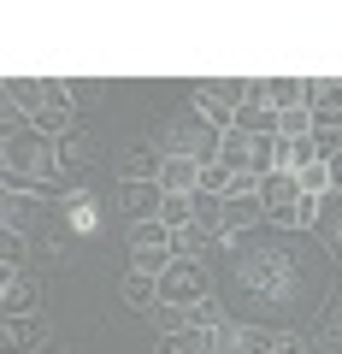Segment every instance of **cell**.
<instances>
[{"label": "cell", "instance_id": "cell-28", "mask_svg": "<svg viewBox=\"0 0 342 354\" xmlns=\"http://www.w3.org/2000/svg\"><path fill=\"white\" fill-rule=\"evenodd\" d=\"M325 330H342V301L330 307V319H325Z\"/></svg>", "mask_w": 342, "mask_h": 354}, {"label": "cell", "instance_id": "cell-8", "mask_svg": "<svg viewBox=\"0 0 342 354\" xmlns=\"http://www.w3.org/2000/svg\"><path fill=\"white\" fill-rule=\"evenodd\" d=\"M0 348H6V354H41V348H48V319H41V313L6 319V325H0Z\"/></svg>", "mask_w": 342, "mask_h": 354}, {"label": "cell", "instance_id": "cell-23", "mask_svg": "<svg viewBox=\"0 0 342 354\" xmlns=\"http://www.w3.org/2000/svg\"><path fill=\"white\" fill-rule=\"evenodd\" d=\"M230 183H236V171H230L225 160H207V165H201V189H207V195H218V201H225Z\"/></svg>", "mask_w": 342, "mask_h": 354}, {"label": "cell", "instance_id": "cell-29", "mask_svg": "<svg viewBox=\"0 0 342 354\" xmlns=\"http://www.w3.org/2000/svg\"><path fill=\"white\" fill-rule=\"evenodd\" d=\"M41 354H71V348H65V342H48V348H41Z\"/></svg>", "mask_w": 342, "mask_h": 354}, {"label": "cell", "instance_id": "cell-17", "mask_svg": "<svg viewBox=\"0 0 342 354\" xmlns=\"http://www.w3.org/2000/svg\"><path fill=\"white\" fill-rule=\"evenodd\" d=\"M195 113H201L207 118V124H213L218 130V136H230V130H236V106H225V101H213V95H201V88H195Z\"/></svg>", "mask_w": 342, "mask_h": 354}, {"label": "cell", "instance_id": "cell-25", "mask_svg": "<svg viewBox=\"0 0 342 354\" xmlns=\"http://www.w3.org/2000/svg\"><path fill=\"white\" fill-rule=\"evenodd\" d=\"M189 319H195V330H207V337H213V330H225V325H230V319H225V307H218V295H207V301L195 307Z\"/></svg>", "mask_w": 342, "mask_h": 354}, {"label": "cell", "instance_id": "cell-9", "mask_svg": "<svg viewBox=\"0 0 342 354\" xmlns=\"http://www.w3.org/2000/svg\"><path fill=\"white\" fill-rule=\"evenodd\" d=\"M0 307H6V319H30L41 307V283L30 272H6L0 278Z\"/></svg>", "mask_w": 342, "mask_h": 354}, {"label": "cell", "instance_id": "cell-22", "mask_svg": "<svg viewBox=\"0 0 342 354\" xmlns=\"http://www.w3.org/2000/svg\"><path fill=\"white\" fill-rule=\"evenodd\" d=\"M207 330H178V337H153V354H201Z\"/></svg>", "mask_w": 342, "mask_h": 354}, {"label": "cell", "instance_id": "cell-7", "mask_svg": "<svg viewBox=\"0 0 342 354\" xmlns=\"http://www.w3.org/2000/svg\"><path fill=\"white\" fill-rule=\"evenodd\" d=\"M307 113H313V130H342V77H313Z\"/></svg>", "mask_w": 342, "mask_h": 354}, {"label": "cell", "instance_id": "cell-3", "mask_svg": "<svg viewBox=\"0 0 342 354\" xmlns=\"http://www.w3.org/2000/svg\"><path fill=\"white\" fill-rule=\"evenodd\" d=\"M207 295H213V290H207V266L178 254V260H171V272L160 278V301H178V307H189V313H195Z\"/></svg>", "mask_w": 342, "mask_h": 354}, {"label": "cell", "instance_id": "cell-27", "mask_svg": "<svg viewBox=\"0 0 342 354\" xmlns=\"http://www.w3.org/2000/svg\"><path fill=\"white\" fill-rule=\"evenodd\" d=\"M106 95V83H95V77H71V101L77 106H95Z\"/></svg>", "mask_w": 342, "mask_h": 354}, {"label": "cell", "instance_id": "cell-12", "mask_svg": "<svg viewBox=\"0 0 342 354\" xmlns=\"http://www.w3.org/2000/svg\"><path fill=\"white\" fill-rule=\"evenodd\" d=\"M0 225H6V230H18V236H30V230L41 225V195H30V189H6Z\"/></svg>", "mask_w": 342, "mask_h": 354}, {"label": "cell", "instance_id": "cell-18", "mask_svg": "<svg viewBox=\"0 0 342 354\" xmlns=\"http://www.w3.org/2000/svg\"><path fill=\"white\" fill-rule=\"evenodd\" d=\"M319 236H325V248L342 260V195H325V213H319Z\"/></svg>", "mask_w": 342, "mask_h": 354}, {"label": "cell", "instance_id": "cell-11", "mask_svg": "<svg viewBox=\"0 0 342 354\" xmlns=\"http://www.w3.org/2000/svg\"><path fill=\"white\" fill-rule=\"evenodd\" d=\"M95 153H101V142L89 136V124H77L71 136H59V171L65 177H83L95 165Z\"/></svg>", "mask_w": 342, "mask_h": 354}, {"label": "cell", "instance_id": "cell-26", "mask_svg": "<svg viewBox=\"0 0 342 354\" xmlns=\"http://www.w3.org/2000/svg\"><path fill=\"white\" fill-rule=\"evenodd\" d=\"M272 354H313V342L301 330H272Z\"/></svg>", "mask_w": 342, "mask_h": 354}, {"label": "cell", "instance_id": "cell-20", "mask_svg": "<svg viewBox=\"0 0 342 354\" xmlns=\"http://www.w3.org/2000/svg\"><path fill=\"white\" fill-rule=\"evenodd\" d=\"M295 183H301V195H313V201H325V195H336V183H330V165H325V160L301 165V171H295Z\"/></svg>", "mask_w": 342, "mask_h": 354}, {"label": "cell", "instance_id": "cell-14", "mask_svg": "<svg viewBox=\"0 0 342 354\" xmlns=\"http://www.w3.org/2000/svg\"><path fill=\"white\" fill-rule=\"evenodd\" d=\"M124 307H130V313H153V307H160V278L130 272V278H124Z\"/></svg>", "mask_w": 342, "mask_h": 354}, {"label": "cell", "instance_id": "cell-24", "mask_svg": "<svg viewBox=\"0 0 342 354\" xmlns=\"http://www.w3.org/2000/svg\"><path fill=\"white\" fill-rule=\"evenodd\" d=\"M24 254H30V236L0 230V266H6V272H24Z\"/></svg>", "mask_w": 342, "mask_h": 354}, {"label": "cell", "instance_id": "cell-16", "mask_svg": "<svg viewBox=\"0 0 342 354\" xmlns=\"http://www.w3.org/2000/svg\"><path fill=\"white\" fill-rule=\"evenodd\" d=\"M148 319H153V337H178V330H195L189 307H178V301H160Z\"/></svg>", "mask_w": 342, "mask_h": 354}, {"label": "cell", "instance_id": "cell-4", "mask_svg": "<svg viewBox=\"0 0 342 354\" xmlns=\"http://www.w3.org/2000/svg\"><path fill=\"white\" fill-rule=\"evenodd\" d=\"M254 218H266V201H260V177H236L225 195V236L248 230Z\"/></svg>", "mask_w": 342, "mask_h": 354}, {"label": "cell", "instance_id": "cell-15", "mask_svg": "<svg viewBox=\"0 0 342 354\" xmlns=\"http://www.w3.org/2000/svg\"><path fill=\"white\" fill-rule=\"evenodd\" d=\"M319 160V142L313 136H301V142H278V148H272V165H278V171H301V165H313Z\"/></svg>", "mask_w": 342, "mask_h": 354}, {"label": "cell", "instance_id": "cell-1", "mask_svg": "<svg viewBox=\"0 0 342 354\" xmlns=\"http://www.w3.org/2000/svg\"><path fill=\"white\" fill-rule=\"evenodd\" d=\"M59 171V142L36 136V130H12L6 136V189H48V177Z\"/></svg>", "mask_w": 342, "mask_h": 354}, {"label": "cell", "instance_id": "cell-13", "mask_svg": "<svg viewBox=\"0 0 342 354\" xmlns=\"http://www.w3.org/2000/svg\"><path fill=\"white\" fill-rule=\"evenodd\" d=\"M160 189L165 195H195L201 189V160H165L160 165Z\"/></svg>", "mask_w": 342, "mask_h": 354}, {"label": "cell", "instance_id": "cell-5", "mask_svg": "<svg viewBox=\"0 0 342 354\" xmlns=\"http://www.w3.org/2000/svg\"><path fill=\"white\" fill-rule=\"evenodd\" d=\"M89 236H101V201L83 183H71L65 189V242H89Z\"/></svg>", "mask_w": 342, "mask_h": 354}, {"label": "cell", "instance_id": "cell-19", "mask_svg": "<svg viewBox=\"0 0 342 354\" xmlns=\"http://www.w3.org/2000/svg\"><path fill=\"white\" fill-rule=\"evenodd\" d=\"M236 124H242V130H254V136H266V142H278V113H272L266 101H248Z\"/></svg>", "mask_w": 342, "mask_h": 354}, {"label": "cell", "instance_id": "cell-10", "mask_svg": "<svg viewBox=\"0 0 342 354\" xmlns=\"http://www.w3.org/2000/svg\"><path fill=\"white\" fill-rule=\"evenodd\" d=\"M118 195H124V218L130 225H153V218H160V207H165V189L160 183H118Z\"/></svg>", "mask_w": 342, "mask_h": 354}, {"label": "cell", "instance_id": "cell-2", "mask_svg": "<svg viewBox=\"0 0 342 354\" xmlns=\"http://www.w3.org/2000/svg\"><path fill=\"white\" fill-rule=\"evenodd\" d=\"M153 148H160V160H201L207 165V160H218L225 136H218L195 106H183V113H171L165 124H153Z\"/></svg>", "mask_w": 342, "mask_h": 354}, {"label": "cell", "instance_id": "cell-6", "mask_svg": "<svg viewBox=\"0 0 342 354\" xmlns=\"http://www.w3.org/2000/svg\"><path fill=\"white\" fill-rule=\"evenodd\" d=\"M160 148H153V136H136L124 142V153H118V177L124 183H160Z\"/></svg>", "mask_w": 342, "mask_h": 354}, {"label": "cell", "instance_id": "cell-21", "mask_svg": "<svg viewBox=\"0 0 342 354\" xmlns=\"http://www.w3.org/2000/svg\"><path fill=\"white\" fill-rule=\"evenodd\" d=\"M160 225H171V230H189V225H195V195H165V207H160Z\"/></svg>", "mask_w": 342, "mask_h": 354}]
</instances>
